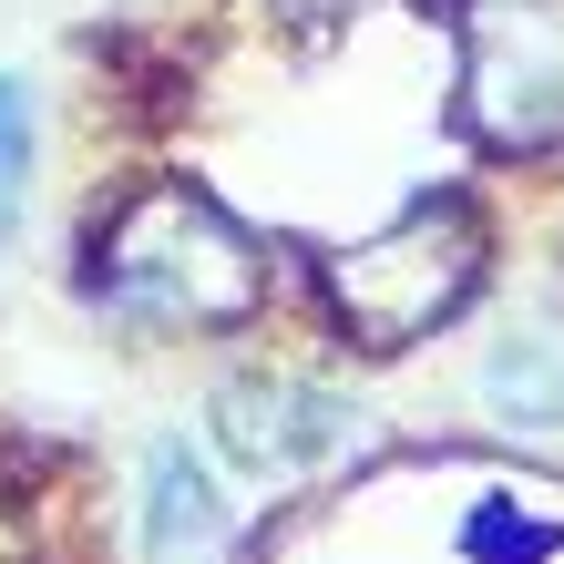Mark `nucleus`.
<instances>
[{"instance_id": "obj_1", "label": "nucleus", "mask_w": 564, "mask_h": 564, "mask_svg": "<svg viewBox=\"0 0 564 564\" xmlns=\"http://www.w3.org/2000/svg\"><path fill=\"white\" fill-rule=\"evenodd\" d=\"M83 297L123 328H226L268 297V257L216 195L195 185H144L93 226Z\"/></svg>"}, {"instance_id": "obj_2", "label": "nucleus", "mask_w": 564, "mask_h": 564, "mask_svg": "<svg viewBox=\"0 0 564 564\" xmlns=\"http://www.w3.org/2000/svg\"><path fill=\"white\" fill-rule=\"evenodd\" d=\"M473 278H482V226L462 206H421V216L390 226V237H370L359 257H339L328 297H339V318L370 349H401L421 328H442L462 297H473Z\"/></svg>"}, {"instance_id": "obj_3", "label": "nucleus", "mask_w": 564, "mask_h": 564, "mask_svg": "<svg viewBox=\"0 0 564 564\" xmlns=\"http://www.w3.org/2000/svg\"><path fill=\"white\" fill-rule=\"evenodd\" d=\"M473 104L523 154L564 134V0H482V21H473Z\"/></svg>"}, {"instance_id": "obj_4", "label": "nucleus", "mask_w": 564, "mask_h": 564, "mask_svg": "<svg viewBox=\"0 0 564 564\" xmlns=\"http://www.w3.org/2000/svg\"><path fill=\"white\" fill-rule=\"evenodd\" d=\"M216 411H226V452L257 462V473H297V462H328V452L359 442V411H339L308 380H247Z\"/></svg>"}, {"instance_id": "obj_5", "label": "nucleus", "mask_w": 564, "mask_h": 564, "mask_svg": "<svg viewBox=\"0 0 564 564\" xmlns=\"http://www.w3.org/2000/svg\"><path fill=\"white\" fill-rule=\"evenodd\" d=\"M216 534H226V503H216L206 462H195L185 442H154L144 452V554L185 564V554H206Z\"/></svg>"}, {"instance_id": "obj_6", "label": "nucleus", "mask_w": 564, "mask_h": 564, "mask_svg": "<svg viewBox=\"0 0 564 564\" xmlns=\"http://www.w3.org/2000/svg\"><path fill=\"white\" fill-rule=\"evenodd\" d=\"M482 401L513 421H564V349L554 339H503L482 370Z\"/></svg>"}, {"instance_id": "obj_7", "label": "nucleus", "mask_w": 564, "mask_h": 564, "mask_svg": "<svg viewBox=\"0 0 564 564\" xmlns=\"http://www.w3.org/2000/svg\"><path fill=\"white\" fill-rule=\"evenodd\" d=\"M21 195H31V93L0 73V237L21 226Z\"/></svg>"}]
</instances>
